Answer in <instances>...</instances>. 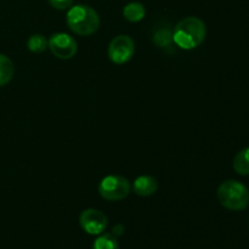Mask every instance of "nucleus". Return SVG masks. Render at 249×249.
Masks as SVG:
<instances>
[{"instance_id": "nucleus-1", "label": "nucleus", "mask_w": 249, "mask_h": 249, "mask_svg": "<svg viewBox=\"0 0 249 249\" xmlns=\"http://www.w3.org/2000/svg\"><path fill=\"white\" fill-rule=\"evenodd\" d=\"M206 36V23L198 17H186L181 19L173 31V41L182 50H194L198 48Z\"/></svg>"}, {"instance_id": "nucleus-2", "label": "nucleus", "mask_w": 249, "mask_h": 249, "mask_svg": "<svg viewBox=\"0 0 249 249\" xmlns=\"http://www.w3.org/2000/svg\"><path fill=\"white\" fill-rule=\"evenodd\" d=\"M67 26L77 36H89L100 28V16L88 5H73L66 16Z\"/></svg>"}, {"instance_id": "nucleus-3", "label": "nucleus", "mask_w": 249, "mask_h": 249, "mask_svg": "<svg viewBox=\"0 0 249 249\" xmlns=\"http://www.w3.org/2000/svg\"><path fill=\"white\" fill-rule=\"evenodd\" d=\"M216 196L221 206L229 211L241 212L249 206L247 186L237 180H226L221 182L216 191Z\"/></svg>"}, {"instance_id": "nucleus-4", "label": "nucleus", "mask_w": 249, "mask_h": 249, "mask_svg": "<svg viewBox=\"0 0 249 249\" xmlns=\"http://www.w3.org/2000/svg\"><path fill=\"white\" fill-rule=\"evenodd\" d=\"M97 190L104 199L117 202L128 197L131 191V184L126 178L121 175H107L100 181Z\"/></svg>"}, {"instance_id": "nucleus-5", "label": "nucleus", "mask_w": 249, "mask_h": 249, "mask_svg": "<svg viewBox=\"0 0 249 249\" xmlns=\"http://www.w3.org/2000/svg\"><path fill=\"white\" fill-rule=\"evenodd\" d=\"M107 53L112 62L116 65H124L129 62L135 53V43L131 36L119 34L111 40Z\"/></svg>"}, {"instance_id": "nucleus-6", "label": "nucleus", "mask_w": 249, "mask_h": 249, "mask_svg": "<svg viewBox=\"0 0 249 249\" xmlns=\"http://www.w3.org/2000/svg\"><path fill=\"white\" fill-rule=\"evenodd\" d=\"M49 49L55 57L60 60H70L78 51L77 40L67 33H53L49 38Z\"/></svg>"}, {"instance_id": "nucleus-7", "label": "nucleus", "mask_w": 249, "mask_h": 249, "mask_svg": "<svg viewBox=\"0 0 249 249\" xmlns=\"http://www.w3.org/2000/svg\"><path fill=\"white\" fill-rule=\"evenodd\" d=\"M79 224L80 228L87 233L99 236L104 233V231L106 230L108 220H107V216L101 211L89 208L80 213Z\"/></svg>"}, {"instance_id": "nucleus-8", "label": "nucleus", "mask_w": 249, "mask_h": 249, "mask_svg": "<svg viewBox=\"0 0 249 249\" xmlns=\"http://www.w3.org/2000/svg\"><path fill=\"white\" fill-rule=\"evenodd\" d=\"M131 189L140 197L152 196L157 192L158 181L156 178L151 177V175H140L134 180Z\"/></svg>"}, {"instance_id": "nucleus-9", "label": "nucleus", "mask_w": 249, "mask_h": 249, "mask_svg": "<svg viewBox=\"0 0 249 249\" xmlns=\"http://www.w3.org/2000/svg\"><path fill=\"white\" fill-rule=\"evenodd\" d=\"M145 15H146L145 6L139 1L129 2V4H126L123 9L124 18L129 22H133V23L142 21Z\"/></svg>"}, {"instance_id": "nucleus-10", "label": "nucleus", "mask_w": 249, "mask_h": 249, "mask_svg": "<svg viewBox=\"0 0 249 249\" xmlns=\"http://www.w3.org/2000/svg\"><path fill=\"white\" fill-rule=\"evenodd\" d=\"M15 74L14 62L4 53H0V87L9 84Z\"/></svg>"}, {"instance_id": "nucleus-11", "label": "nucleus", "mask_w": 249, "mask_h": 249, "mask_svg": "<svg viewBox=\"0 0 249 249\" xmlns=\"http://www.w3.org/2000/svg\"><path fill=\"white\" fill-rule=\"evenodd\" d=\"M233 170L238 175H249V147L241 150L233 158Z\"/></svg>"}, {"instance_id": "nucleus-12", "label": "nucleus", "mask_w": 249, "mask_h": 249, "mask_svg": "<svg viewBox=\"0 0 249 249\" xmlns=\"http://www.w3.org/2000/svg\"><path fill=\"white\" fill-rule=\"evenodd\" d=\"M27 48L34 53H41L49 48V39L40 33L32 34L27 40Z\"/></svg>"}, {"instance_id": "nucleus-13", "label": "nucleus", "mask_w": 249, "mask_h": 249, "mask_svg": "<svg viewBox=\"0 0 249 249\" xmlns=\"http://www.w3.org/2000/svg\"><path fill=\"white\" fill-rule=\"evenodd\" d=\"M92 249H119L117 237L112 233H101L95 240Z\"/></svg>"}, {"instance_id": "nucleus-14", "label": "nucleus", "mask_w": 249, "mask_h": 249, "mask_svg": "<svg viewBox=\"0 0 249 249\" xmlns=\"http://www.w3.org/2000/svg\"><path fill=\"white\" fill-rule=\"evenodd\" d=\"M153 43L158 48H169L173 41V32L169 28H160L153 34Z\"/></svg>"}, {"instance_id": "nucleus-15", "label": "nucleus", "mask_w": 249, "mask_h": 249, "mask_svg": "<svg viewBox=\"0 0 249 249\" xmlns=\"http://www.w3.org/2000/svg\"><path fill=\"white\" fill-rule=\"evenodd\" d=\"M49 4L56 10H68L73 6L74 0H48Z\"/></svg>"}, {"instance_id": "nucleus-16", "label": "nucleus", "mask_w": 249, "mask_h": 249, "mask_svg": "<svg viewBox=\"0 0 249 249\" xmlns=\"http://www.w3.org/2000/svg\"><path fill=\"white\" fill-rule=\"evenodd\" d=\"M123 231H124V228H123V226H122V225H119V224H118V225H116V226H114V228H113V233H114V236H119L122 232H123Z\"/></svg>"}]
</instances>
